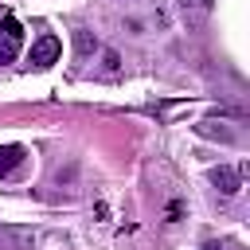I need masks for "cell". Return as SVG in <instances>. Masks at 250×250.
Masks as SVG:
<instances>
[{
  "label": "cell",
  "mask_w": 250,
  "mask_h": 250,
  "mask_svg": "<svg viewBox=\"0 0 250 250\" xmlns=\"http://www.w3.org/2000/svg\"><path fill=\"white\" fill-rule=\"evenodd\" d=\"M59 55H62V39L51 35V31H43L31 43V66H39V70H47L51 62H59Z\"/></svg>",
  "instance_id": "cell-1"
},
{
  "label": "cell",
  "mask_w": 250,
  "mask_h": 250,
  "mask_svg": "<svg viewBox=\"0 0 250 250\" xmlns=\"http://www.w3.org/2000/svg\"><path fill=\"white\" fill-rule=\"evenodd\" d=\"M20 47H23V27H20L16 16H8L0 23V62H12L20 55Z\"/></svg>",
  "instance_id": "cell-2"
},
{
  "label": "cell",
  "mask_w": 250,
  "mask_h": 250,
  "mask_svg": "<svg viewBox=\"0 0 250 250\" xmlns=\"http://www.w3.org/2000/svg\"><path fill=\"white\" fill-rule=\"evenodd\" d=\"M211 184H215L223 195H234V191H238V172L219 164V168H211Z\"/></svg>",
  "instance_id": "cell-3"
},
{
  "label": "cell",
  "mask_w": 250,
  "mask_h": 250,
  "mask_svg": "<svg viewBox=\"0 0 250 250\" xmlns=\"http://www.w3.org/2000/svg\"><path fill=\"white\" fill-rule=\"evenodd\" d=\"M16 164H23V148L20 145H4L0 148V176H8Z\"/></svg>",
  "instance_id": "cell-4"
},
{
  "label": "cell",
  "mask_w": 250,
  "mask_h": 250,
  "mask_svg": "<svg viewBox=\"0 0 250 250\" xmlns=\"http://www.w3.org/2000/svg\"><path fill=\"white\" fill-rule=\"evenodd\" d=\"M94 47H98V39H94L90 31H74V51H78V55H90Z\"/></svg>",
  "instance_id": "cell-5"
},
{
  "label": "cell",
  "mask_w": 250,
  "mask_h": 250,
  "mask_svg": "<svg viewBox=\"0 0 250 250\" xmlns=\"http://www.w3.org/2000/svg\"><path fill=\"white\" fill-rule=\"evenodd\" d=\"M203 250H219V246H203Z\"/></svg>",
  "instance_id": "cell-6"
}]
</instances>
